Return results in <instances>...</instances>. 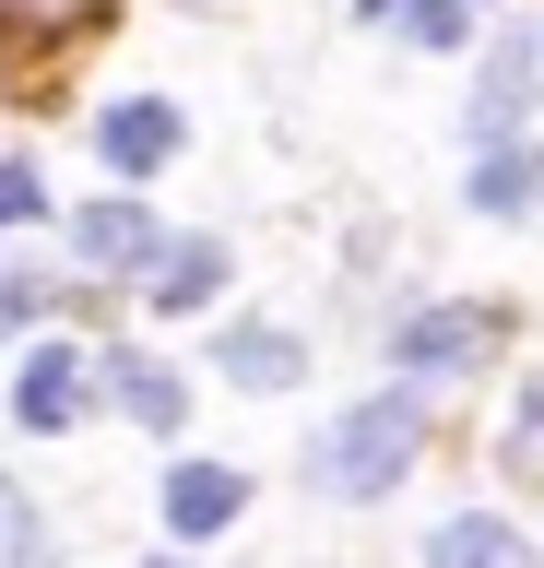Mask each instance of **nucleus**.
Returning <instances> with one entry per match:
<instances>
[{"label":"nucleus","mask_w":544,"mask_h":568,"mask_svg":"<svg viewBox=\"0 0 544 568\" xmlns=\"http://www.w3.org/2000/svg\"><path fill=\"white\" fill-rule=\"evenodd\" d=\"M83 248H95V261H154L143 202H95V213H83Z\"/></svg>","instance_id":"nucleus-12"},{"label":"nucleus","mask_w":544,"mask_h":568,"mask_svg":"<svg viewBox=\"0 0 544 568\" xmlns=\"http://www.w3.org/2000/svg\"><path fill=\"white\" fill-rule=\"evenodd\" d=\"M107 390H119V403H131L143 426H178V415H189L178 367H154V355H119V367H107Z\"/></svg>","instance_id":"nucleus-10"},{"label":"nucleus","mask_w":544,"mask_h":568,"mask_svg":"<svg viewBox=\"0 0 544 568\" xmlns=\"http://www.w3.org/2000/svg\"><path fill=\"white\" fill-rule=\"evenodd\" d=\"M427 568H533V557H521V532H509V521L462 509V521H438V532H427Z\"/></svg>","instance_id":"nucleus-7"},{"label":"nucleus","mask_w":544,"mask_h":568,"mask_svg":"<svg viewBox=\"0 0 544 568\" xmlns=\"http://www.w3.org/2000/svg\"><path fill=\"white\" fill-rule=\"evenodd\" d=\"M521 83H533V36H509V48H497V71H485V95H473V131H485V142L521 119Z\"/></svg>","instance_id":"nucleus-11"},{"label":"nucleus","mask_w":544,"mask_h":568,"mask_svg":"<svg viewBox=\"0 0 544 568\" xmlns=\"http://www.w3.org/2000/svg\"><path fill=\"white\" fill-rule=\"evenodd\" d=\"M473 202H485V213H544V154H521V142H485Z\"/></svg>","instance_id":"nucleus-9"},{"label":"nucleus","mask_w":544,"mask_h":568,"mask_svg":"<svg viewBox=\"0 0 544 568\" xmlns=\"http://www.w3.org/2000/svg\"><path fill=\"white\" fill-rule=\"evenodd\" d=\"M237 509H249V474H225V462H178L166 474V521L178 532H225Z\"/></svg>","instance_id":"nucleus-4"},{"label":"nucleus","mask_w":544,"mask_h":568,"mask_svg":"<svg viewBox=\"0 0 544 568\" xmlns=\"http://www.w3.org/2000/svg\"><path fill=\"white\" fill-rule=\"evenodd\" d=\"M0 568H48V532H37V509L0 486Z\"/></svg>","instance_id":"nucleus-14"},{"label":"nucleus","mask_w":544,"mask_h":568,"mask_svg":"<svg viewBox=\"0 0 544 568\" xmlns=\"http://www.w3.org/2000/svg\"><path fill=\"white\" fill-rule=\"evenodd\" d=\"M473 355H497V308H414L402 320V367L414 379H450Z\"/></svg>","instance_id":"nucleus-2"},{"label":"nucleus","mask_w":544,"mask_h":568,"mask_svg":"<svg viewBox=\"0 0 544 568\" xmlns=\"http://www.w3.org/2000/svg\"><path fill=\"white\" fill-rule=\"evenodd\" d=\"M48 213V178L37 166H0V225H37Z\"/></svg>","instance_id":"nucleus-15"},{"label":"nucleus","mask_w":544,"mask_h":568,"mask_svg":"<svg viewBox=\"0 0 544 568\" xmlns=\"http://www.w3.org/2000/svg\"><path fill=\"white\" fill-rule=\"evenodd\" d=\"M402 462H414V403L379 390V403H356V415L308 450V474H320L331 497H379V486H402Z\"/></svg>","instance_id":"nucleus-1"},{"label":"nucleus","mask_w":544,"mask_h":568,"mask_svg":"<svg viewBox=\"0 0 544 568\" xmlns=\"http://www.w3.org/2000/svg\"><path fill=\"white\" fill-rule=\"evenodd\" d=\"M214 367H225L237 390H285V379H308L296 332H260V320H249V332H225V344H214Z\"/></svg>","instance_id":"nucleus-5"},{"label":"nucleus","mask_w":544,"mask_h":568,"mask_svg":"<svg viewBox=\"0 0 544 568\" xmlns=\"http://www.w3.org/2000/svg\"><path fill=\"white\" fill-rule=\"evenodd\" d=\"M154 568H166V557H154Z\"/></svg>","instance_id":"nucleus-16"},{"label":"nucleus","mask_w":544,"mask_h":568,"mask_svg":"<svg viewBox=\"0 0 544 568\" xmlns=\"http://www.w3.org/2000/svg\"><path fill=\"white\" fill-rule=\"evenodd\" d=\"M379 24H402V36H427V48H450L462 36V0H367Z\"/></svg>","instance_id":"nucleus-13"},{"label":"nucleus","mask_w":544,"mask_h":568,"mask_svg":"<svg viewBox=\"0 0 544 568\" xmlns=\"http://www.w3.org/2000/svg\"><path fill=\"white\" fill-rule=\"evenodd\" d=\"M95 142H107V166L154 178V166H166V154H178V106H154V95H131V106H107V119H95Z\"/></svg>","instance_id":"nucleus-3"},{"label":"nucleus","mask_w":544,"mask_h":568,"mask_svg":"<svg viewBox=\"0 0 544 568\" xmlns=\"http://www.w3.org/2000/svg\"><path fill=\"white\" fill-rule=\"evenodd\" d=\"M12 403H24V426H72L83 355H72V344H37V355H24V379H12Z\"/></svg>","instance_id":"nucleus-6"},{"label":"nucleus","mask_w":544,"mask_h":568,"mask_svg":"<svg viewBox=\"0 0 544 568\" xmlns=\"http://www.w3.org/2000/svg\"><path fill=\"white\" fill-rule=\"evenodd\" d=\"M214 284H225V248L214 237H178V248H154V284H143V296H154V308H202Z\"/></svg>","instance_id":"nucleus-8"}]
</instances>
